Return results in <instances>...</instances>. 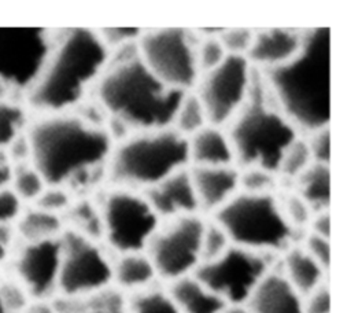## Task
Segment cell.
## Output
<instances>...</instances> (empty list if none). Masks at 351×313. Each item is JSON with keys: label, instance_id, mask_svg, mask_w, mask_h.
Masks as SVG:
<instances>
[{"label": "cell", "instance_id": "1", "mask_svg": "<svg viewBox=\"0 0 351 313\" xmlns=\"http://www.w3.org/2000/svg\"><path fill=\"white\" fill-rule=\"evenodd\" d=\"M29 162L49 187L82 181L107 162L112 150L108 130L82 115L45 114L26 129Z\"/></svg>", "mask_w": 351, "mask_h": 313}, {"label": "cell", "instance_id": "2", "mask_svg": "<svg viewBox=\"0 0 351 313\" xmlns=\"http://www.w3.org/2000/svg\"><path fill=\"white\" fill-rule=\"evenodd\" d=\"M276 107L295 126L310 133L330 119V30L303 34L299 52L287 63L263 70Z\"/></svg>", "mask_w": 351, "mask_h": 313}, {"label": "cell", "instance_id": "3", "mask_svg": "<svg viewBox=\"0 0 351 313\" xmlns=\"http://www.w3.org/2000/svg\"><path fill=\"white\" fill-rule=\"evenodd\" d=\"M185 93L156 78L141 62L137 51L115 62L108 60L97 80L100 107L126 129L141 132L173 128Z\"/></svg>", "mask_w": 351, "mask_h": 313}, {"label": "cell", "instance_id": "4", "mask_svg": "<svg viewBox=\"0 0 351 313\" xmlns=\"http://www.w3.org/2000/svg\"><path fill=\"white\" fill-rule=\"evenodd\" d=\"M110 60L108 48L92 29H69L53 38L45 63L26 92L29 104L44 114L78 106Z\"/></svg>", "mask_w": 351, "mask_h": 313}, {"label": "cell", "instance_id": "5", "mask_svg": "<svg viewBox=\"0 0 351 313\" xmlns=\"http://www.w3.org/2000/svg\"><path fill=\"white\" fill-rule=\"evenodd\" d=\"M108 176L130 189L160 183L189 163L188 139L174 128L145 130L122 139L108 156Z\"/></svg>", "mask_w": 351, "mask_h": 313}, {"label": "cell", "instance_id": "6", "mask_svg": "<svg viewBox=\"0 0 351 313\" xmlns=\"http://www.w3.org/2000/svg\"><path fill=\"white\" fill-rule=\"evenodd\" d=\"M228 137L240 166L278 173L284 152L298 139V132L277 107L251 89L247 102L230 121Z\"/></svg>", "mask_w": 351, "mask_h": 313}, {"label": "cell", "instance_id": "7", "mask_svg": "<svg viewBox=\"0 0 351 313\" xmlns=\"http://www.w3.org/2000/svg\"><path fill=\"white\" fill-rule=\"evenodd\" d=\"M214 221L233 246L263 254L287 250L295 232L273 194L239 192L215 211Z\"/></svg>", "mask_w": 351, "mask_h": 313}, {"label": "cell", "instance_id": "8", "mask_svg": "<svg viewBox=\"0 0 351 313\" xmlns=\"http://www.w3.org/2000/svg\"><path fill=\"white\" fill-rule=\"evenodd\" d=\"M196 45L185 29L141 32L136 51L147 69L167 86L188 92L199 78Z\"/></svg>", "mask_w": 351, "mask_h": 313}, {"label": "cell", "instance_id": "9", "mask_svg": "<svg viewBox=\"0 0 351 313\" xmlns=\"http://www.w3.org/2000/svg\"><path fill=\"white\" fill-rule=\"evenodd\" d=\"M99 211L103 236L119 254L144 251L160 225L147 199L126 188L108 192Z\"/></svg>", "mask_w": 351, "mask_h": 313}, {"label": "cell", "instance_id": "10", "mask_svg": "<svg viewBox=\"0 0 351 313\" xmlns=\"http://www.w3.org/2000/svg\"><path fill=\"white\" fill-rule=\"evenodd\" d=\"M204 225L197 214H191L167 220L158 227L144 250L156 276L174 281L195 272L202 262Z\"/></svg>", "mask_w": 351, "mask_h": 313}, {"label": "cell", "instance_id": "11", "mask_svg": "<svg viewBox=\"0 0 351 313\" xmlns=\"http://www.w3.org/2000/svg\"><path fill=\"white\" fill-rule=\"evenodd\" d=\"M267 272L263 253L232 244L221 257L199 264L192 275L228 306H244Z\"/></svg>", "mask_w": 351, "mask_h": 313}, {"label": "cell", "instance_id": "12", "mask_svg": "<svg viewBox=\"0 0 351 313\" xmlns=\"http://www.w3.org/2000/svg\"><path fill=\"white\" fill-rule=\"evenodd\" d=\"M252 66L245 56L228 55L225 60L197 78L199 97L208 125L230 122L247 102L252 89Z\"/></svg>", "mask_w": 351, "mask_h": 313}, {"label": "cell", "instance_id": "13", "mask_svg": "<svg viewBox=\"0 0 351 313\" xmlns=\"http://www.w3.org/2000/svg\"><path fill=\"white\" fill-rule=\"evenodd\" d=\"M112 264L97 246L74 231L62 235V262L58 291L70 299H80L108 288Z\"/></svg>", "mask_w": 351, "mask_h": 313}, {"label": "cell", "instance_id": "14", "mask_svg": "<svg viewBox=\"0 0 351 313\" xmlns=\"http://www.w3.org/2000/svg\"><path fill=\"white\" fill-rule=\"evenodd\" d=\"M53 38L45 29L0 27V82L27 92L40 74Z\"/></svg>", "mask_w": 351, "mask_h": 313}, {"label": "cell", "instance_id": "15", "mask_svg": "<svg viewBox=\"0 0 351 313\" xmlns=\"http://www.w3.org/2000/svg\"><path fill=\"white\" fill-rule=\"evenodd\" d=\"M62 262V236L40 242H23L16 247L14 279L32 301H47L58 291Z\"/></svg>", "mask_w": 351, "mask_h": 313}, {"label": "cell", "instance_id": "16", "mask_svg": "<svg viewBox=\"0 0 351 313\" xmlns=\"http://www.w3.org/2000/svg\"><path fill=\"white\" fill-rule=\"evenodd\" d=\"M144 198L159 218L171 220L196 214L199 210L189 169L186 167L144 189Z\"/></svg>", "mask_w": 351, "mask_h": 313}, {"label": "cell", "instance_id": "17", "mask_svg": "<svg viewBox=\"0 0 351 313\" xmlns=\"http://www.w3.org/2000/svg\"><path fill=\"white\" fill-rule=\"evenodd\" d=\"M240 172L228 166H192L189 176L199 209L214 213L228 203L239 191Z\"/></svg>", "mask_w": 351, "mask_h": 313}, {"label": "cell", "instance_id": "18", "mask_svg": "<svg viewBox=\"0 0 351 313\" xmlns=\"http://www.w3.org/2000/svg\"><path fill=\"white\" fill-rule=\"evenodd\" d=\"M303 34L291 29H265L254 32V40L247 54L251 66L262 70L281 66L291 60L300 49Z\"/></svg>", "mask_w": 351, "mask_h": 313}, {"label": "cell", "instance_id": "19", "mask_svg": "<svg viewBox=\"0 0 351 313\" xmlns=\"http://www.w3.org/2000/svg\"><path fill=\"white\" fill-rule=\"evenodd\" d=\"M244 308L248 313H303V297L278 272H267Z\"/></svg>", "mask_w": 351, "mask_h": 313}, {"label": "cell", "instance_id": "20", "mask_svg": "<svg viewBox=\"0 0 351 313\" xmlns=\"http://www.w3.org/2000/svg\"><path fill=\"white\" fill-rule=\"evenodd\" d=\"M188 150L193 166H228L234 161L228 135L213 125L189 136Z\"/></svg>", "mask_w": 351, "mask_h": 313}, {"label": "cell", "instance_id": "21", "mask_svg": "<svg viewBox=\"0 0 351 313\" xmlns=\"http://www.w3.org/2000/svg\"><path fill=\"white\" fill-rule=\"evenodd\" d=\"M167 294L180 313H221L228 306L193 275L170 281Z\"/></svg>", "mask_w": 351, "mask_h": 313}, {"label": "cell", "instance_id": "22", "mask_svg": "<svg viewBox=\"0 0 351 313\" xmlns=\"http://www.w3.org/2000/svg\"><path fill=\"white\" fill-rule=\"evenodd\" d=\"M282 266L281 275L303 298L325 283L326 270L303 247H288Z\"/></svg>", "mask_w": 351, "mask_h": 313}, {"label": "cell", "instance_id": "23", "mask_svg": "<svg viewBox=\"0 0 351 313\" xmlns=\"http://www.w3.org/2000/svg\"><path fill=\"white\" fill-rule=\"evenodd\" d=\"M155 277V268L145 251L119 254V258L112 264V281L126 291L147 290Z\"/></svg>", "mask_w": 351, "mask_h": 313}, {"label": "cell", "instance_id": "24", "mask_svg": "<svg viewBox=\"0 0 351 313\" xmlns=\"http://www.w3.org/2000/svg\"><path fill=\"white\" fill-rule=\"evenodd\" d=\"M298 195L313 213L328 210L330 202L329 165L313 162L298 178Z\"/></svg>", "mask_w": 351, "mask_h": 313}, {"label": "cell", "instance_id": "25", "mask_svg": "<svg viewBox=\"0 0 351 313\" xmlns=\"http://www.w3.org/2000/svg\"><path fill=\"white\" fill-rule=\"evenodd\" d=\"M14 227L22 242L48 240L63 235L62 218L58 214L45 211L36 206L22 211Z\"/></svg>", "mask_w": 351, "mask_h": 313}, {"label": "cell", "instance_id": "26", "mask_svg": "<svg viewBox=\"0 0 351 313\" xmlns=\"http://www.w3.org/2000/svg\"><path fill=\"white\" fill-rule=\"evenodd\" d=\"M207 125V117L199 97L196 93L186 92L177 108L173 128L188 139Z\"/></svg>", "mask_w": 351, "mask_h": 313}, {"label": "cell", "instance_id": "27", "mask_svg": "<svg viewBox=\"0 0 351 313\" xmlns=\"http://www.w3.org/2000/svg\"><path fill=\"white\" fill-rule=\"evenodd\" d=\"M47 187L48 185L45 184L44 178L33 167L30 162L14 165L10 188L22 200V203L23 202L34 203Z\"/></svg>", "mask_w": 351, "mask_h": 313}, {"label": "cell", "instance_id": "28", "mask_svg": "<svg viewBox=\"0 0 351 313\" xmlns=\"http://www.w3.org/2000/svg\"><path fill=\"white\" fill-rule=\"evenodd\" d=\"M25 132V108L11 99L0 100V151H5Z\"/></svg>", "mask_w": 351, "mask_h": 313}, {"label": "cell", "instance_id": "29", "mask_svg": "<svg viewBox=\"0 0 351 313\" xmlns=\"http://www.w3.org/2000/svg\"><path fill=\"white\" fill-rule=\"evenodd\" d=\"M126 305L128 313H180L167 292L151 287L134 292Z\"/></svg>", "mask_w": 351, "mask_h": 313}, {"label": "cell", "instance_id": "30", "mask_svg": "<svg viewBox=\"0 0 351 313\" xmlns=\"http://www.w3.org/2000/svg\"><path fill=\"white\" fill-rule=\"evenodd\" d=\"M77 301L80 306L73 313H128V305L122 294L110 288Z\"/></svg>", "mask_w": 351, "mask_h": 313}, {"label": "cell", "instance_id": "31", "mask_svg": "<svg viewBox=\"0 0 351 313\" xmlns=\"http://www.w3.org/2000/svg\"><path fill=\"white\" fill-rule=\"evenodd\" d=\"M311 163L313 158L307 141L296 139L284 152V156L278 167V173H282L287 177L296 180Z\"/></svg>", "mask_w": 351, "mask_h": 313}, {"label": "cell", "instance_id": "32", "mask_svg": "<svg viewBox=\"0 0 351 313\" xmlns=\"http://www.w3.org/2000/svg\"><path fill=\"white\" fill-rule=\"evenodd\" d=\"M71 216L75 224L71 231L92 240H96L97 237L103 236L100 211L96 210L89 202H82L78 206H75L73 209Z\"/></svg>", "mask_w": 351, "mask_h": 313}, {"label": "cell", "instance_id": "33", "mask_svg": "<svg viewBox=\"0 0 351 313\" xmlns=\"http://www.w3.org/2000/svg\"><path fill=\"white\" fill-rule=\"evenodd\" d=\"M230 246L232 243L221 225L215 221L210 224L206 222L202 237V262H208L221 257Z\"/></svg>", "mask_w": 351, "mask_h": 313}, {"label": "cell", "instance_id": "34", "mask_svg": "<svg viewBox=\"0 0 351 313\" xmlns=\"http://www.w3.org/2000/svg\"><path fill=\"white\" fill-rule=\"evenodd\" d=\"M276 185V173L259 169L247 167L239 174V188L245 194H271Z\"/></svg>", "mask_w": 351, "mask_h": 313}, {"label": "cell", "instance_id": "35", "mask_svg": "<svg viewBox=\"0 0 351 313\" xmlns=\"http://www.w3.org/2000/svg\"><path fill=\"white\" fill-rule=\"evenodd\" d=\"M226 56L228 54L223 49L218 38V34L206 37L203 41H200L196 45V63H197L199 74L219 66Z\"/></svg>", "mask_w": 351, "mask_h": 313}, {"label": "cell", "instance_id": "36", "mask_svg": "<svg viewBox=\"0 0 351 313\" xmlns=\"http://www.w3.org/2000/svg\"><path fill=\"white\" fill-rule=\"evenodd\" d=\"M218 38L228 55L247 56L254 40V30L245 27L222 29Z\"/></svg>", "mask_w": 351, "mask_h": 313}, {"label": "cell", "instance_id": "37", "mask_svg": "<svg viewBox=\"0 0 351 313\" xmlns=\"http://www.w3.org/2000/svg\"><path fill=\"white\" fill-rule=\"evenodd\" d=\"M281 209L287 221L293 229L308 224L311 220V209L298 194H291L289 196H287V199L281 205Z\"/></svg>", "mask_w": 351, "mask_h": 313}, {"label": "cell", "instance_id": "38", "mask_svg": "<svg viewBox=\"0 0 351 313\" xmlns=\"http://www.w3.org/2000/svg\"><path fill=\"white\" fill-rule=\"evenodd\" d=\"M34 206L59 216V213L70 207V196L62 187L48 185L40 198L34 202Z\"/></svg>", "mask_w": 351, "mask_h": 313}, {"label": "cell", "instance_id": "39", "mask_svg": "<svg viewBox=\"0 0 351 313\" xmlns=\"http://www.w3.org/2000/svg\"><path fill=\"white\" fill-rule=\"evenodd\" d=\"M22 205L10 187L0 188V225H15L23 211Z\"/></svg>", "mask_w": 351, "mask_h": 313}, {"label": "cell", "instance_id": "40", "mask_svg": "<svg viewBox=\"0 0 351 313\" xmlns=\"http://www.w3.org/2000/svg\"><path fill=\"white\" fill-rule=\"evenodd\" d=\"M308 150L311 152L313 162L329 165L330 161V133L329 126L311 132L310 140H307Z\"/></svg>", "mask_w": 351, "mask_h": 313}, {"label": "cell", "instance_id": "41", "mask_svg": "<svg viewBox=\"0 0 351 313\" xmlns=\"http://www.w3.org/2000/svg\"><path fill=\"white\" fill-rule=\"evenodd\" d=\"M97 34L104 45L110 49L111 47H125L133 41H137L141 30L137 27H111L101 29V32H97Z\"/></svg>", "mask_w": 351, "mask_h": 313}, {"label": "cell", "instance_id": "42", "mask_svg": "<svg viewBox=\"0 0 351 313\" xmlns=\"http://www.w3.org/2000/svg\"><path fill=\"white\" fill-rule=\"evenodd\" d=\"M306 253L315 259L324 270H328L329 264H330V243L329 239L310 233L306 237V243L304 247Z\"/></svg>", "mask_w": 351, "mask_h": 313}, {"label": "cell", "instance_id": "43", "mask_svg": "<svg viewBox=\"0 0 351 313\" xmlns=\"http://www.w3.org/2000/svg\"><path fill=\"white\" fill-rule=\"evenodd\" d=\"M303 313H330V292L325 283L303 298Z\"/></svg>", "mask_w": 351, "mask_h": 313}, {"label": "cell", "instance_id": "44", "mask_svg": "<svg viewBox=\"0 0 351 313\" xmlns=\"http://www.w3.org/2000/svg\"><path fill=\"white\" fill-rule=\"evenodd\" d=\"M16 231L14 225H0V265L12 259L16 250Z\"/></svg>", "mask_w": 351, "mask_h": 313}, {"label": "cell", "instance_id": "45", "mask_svg": "<svg viewBox=\"0 0 351 313\" xmlns=\"http://www.w3.org/2000/svg\"><path fill=\"white\" fill-rule=\"evenodd\" d=\"M310 225H311L310 233L329 239V236H330V216H329L328 210L315 213V216L310 220Z\"/></svg>", "mask_w": 351, "mask_h": 313}, {"label": "cell", "instance_id": "46", "mask_svg": "<svg viewBox=\"0 0 351 313\" xmlns=\"http://www.w3.org/2000/svg\"><path fill=\"white\" fill-rule=\"evenodd\" d=\"M12 169H14V165L7 156L5 151H0V188L10 187Z\"/></svg>", "mask_w": 351, "mask_h": 313}, {"label": "cell", "instance_id": "47", "mask_svg": "<svg viewBox=\"0 0 351 313\" xmlns=\"http://www.w3.org/2000/svg\"><path fill=\"white\" fill-rule=\"evenodd\" d=\"M0 313H19V312L14 310V309L7 303V301L4 299L3 294H1V290H0Z\"/></svg>", "mask_w": 351, "mask_h": 313}, {"label": "cell", "instance_id": "48", "mask_svg": "<svg viewBox=\"0 0 351 313\" xmlns=\"http://www.w3.org/2000/svg\"><path fill=\"white\" fill-rule=\"evenodd\" d=\"M221 313H248L244 306H226Z\"/></svg>", "mask_w": 351, "mask_h": 313}]
</instances>
